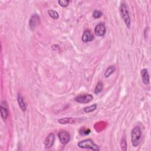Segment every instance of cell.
<instances>
[{
	"label": "cell",
	"instance_id": "cell-1",
	"mask_svg": "<svg viewBox=\"0 0 151 151\" xmlns=\"http://www.w3.org/2000/svg\"><path fill=\"white\" fill-rule=\"evenodd\" d=\"M119 10H120V13H121V17H122V19L123 20L126 26L128 28H130V24H131V21H130V16H129L128 8L126 4L125 3H122L120 6Z\"/></svg>",
	"mask_w": 151,
	"mask_h": 151
},
{
	"label": "cell",
	"instance_id": "cell-2",
	"mask_svg": "<svg viewBox=\"0 0 151 151\" xmlns=\"http://www.w3.org/2000/svg\"><path fill=\"white\" fill-rule=\"evenodd\" d=\"M142 136L141 129L139 126L135 127L131 132V142L133 146L137 147L140 142Z\"/></svg>",
	"mask_w": 151,
	"mask_h": 151
},
{
	"label": "cell",
	"instance_id": "cell-3",
	"mask_svg": "<svg viewBox=\"0 0 151 151\" xmlns=\"http://www.w3.org/2000/svg\"><path fill=\"white\" fill-rule=\"evenodd\" d=\"M78 146L83 149H89L92 150L99 151L100 150V147L94 143V142L90 139H85L82 140L78 143Z\"/></svg>",
	"mask_w": 151,
	"mask_h": 151
},
{
	"label": "cell",
	"instance_id": "cell-4",
	"mask_svg": "<svg viewBox=\"0 0 151 151\" xmlns=\"http://www.w3.org/2000/svg\"><path fill=\"white\" fill-rule=\"evenodd\" d=\"M93 99V97L90 94H84L77 96L75 98V100L80 104H88L91 102Z\"/></svg>",
	"mask_w": 151,
	"mask_h": 151
},
{
	"label": "cell",
	"instance_id": "cell-5",
	"mask_svg": "<svg viewBox=\"0 0 151 151\" xmlns=\"http://www.w3.org/2000/svg\"><path fill=\"white\" fill-rule=\"evenodd\" d=\"M106 32V29L104 23H99L94 28V33L97 37H104Z\"/></svg>",
	"mask_w": 151,
	"mask_h": 151
},
{
	"label": "cell",
	"instance_id": "cell-6",
	"mask_svg": "<svg viewBox=\"0 0 151 151\" xmlns=\"http://www.w3.org/2000/svg\"><path fill=\"white\" fill-rule=\"evenodd\" d=\"M58 136L60 142L63 145L67 144L70 140V135L69 133L66 130L60 131L58 134Z\"/></svg>",
	"mask_w": 151,
	"mask_h": 151
},
{
	"label": "cell",
	"instance_id": "cell-7",
	"mask_svg": "<svg viewBox=\"0 0 151 151\" xmlns=\"http://www.w3.org/2000/svg\"><path fill=\"white\" fill-rule=\"evenodd\" d=\"M55 135L53 133H50L44 140V146L46 149H49L51 147L55 142Z\"/></svg>",
	"mask_w": 151,
	"mask_h": 151
},
{
	"label": "cell",
	"instance_id": "cell-8",
	"mask_svg": "<svg viewBox=\"0 0 151 151\" xmlns=\"http://www.w3.org/2000/svg\"><path fill=\"white\" fill-rule=\"evenodd\" d=\"M40 18L37 14L33 15L30 21V27L32 30H34L40 24Z\"/></svg>",
	"mask_w": 151,
	"mask_h": 151
},
{
	"label": "cell",
	"instance_id": "cell-9",
	"mask_svg": "<svg viewBox=\"0 0 151 151\" xmlns=\"http://www.w3.org/2000/svg\"><path fill=\"white\" fill-rule=\"evenodd\" d=\"M82 39L84 43H88L94 40V36L89 30H86L82 35Z\"/></svg>",
	"mask_w": 151,
	"mask_h": 151
},
{
	"label": "cell",
	"instance_id": "cell-10",
	"mask_svg": "<svg viewBox=\"0 0 151 151\" xmlns=\"http://www.w3.org/2000/svg\"><path fill=\"white\" fill-rule=\"evenodd\" d=\"M17 102H18V105H19L20 109L22 110V111L26 112L27 105V104L25 101L24 97L20 94H18V95H17Z\"/></svg>",
	"mask_w": 151,
	"mask_h": 151
},
{
	"label": "cell",
	"instance_id": "cell-11",
	"mask_svg": "<svg viewBox=\"0 0 151 151\" xmlns=\"http://www.w3.org/2000/svg\"><path fill=\"white\" fill-rule=\"evenodd\" d=\"M141 77L143 81V83L145 84H148L149 83V75L146 69H143L141 70Z\"/></svg>",
	"mask_w": 151,
	"mask_h": 151
},
{
	"label": "cell",
	"instance_id": "cell-12",
	"mask_svg": "<svg viewBox=\"0 0 151 151\" xmlns=\"http://www.w3.org/2000/svg\"><path fill=\"white\" fill-rule=\"evenodd\" d=\"M58 122L62 125H67V124H74L76 123V121L73 118H63L59 119Z\"/></svg>",
	"mask_w": 151,
	"mask_h": 151
},
{
	"label": "cell",
	"instance_id": "cell-13",
	"mask_svg": "<svg viewBox=\"0 0 151 151\" xmlns=\"http://www.w3.org/2000/svg\"><path fill=\"white\" fill-rule=\"evenodd\" d=\"M1 117L3 119H7L9 115V110L7 109V106H3V105L1 106Z\"/></svg>",
	"mask_w": 151,
	"mask_h": 151
},
{
	"label": "cell",
	"instance_id": "cell-14",
	"mask_svg": "<svg viewBox=\"0 0 151 151\" xmlns=\"http://www.w3.org/2000/svg\"><path fill=\"white\" fill-rule=\"evenodd\" d=\"M48 14L54 20H57L59 18V13L53 10H48Z\"/></svg>",
	"mask_w": 151,
	"mask_h": 151
},
{
	"label": "cell",
	"instance_id": "cell-15",
	"mask_svg": "<svg viewBox=\"0 0 151 151\" xmlns=\"http://www.w3.org/2000/svg\"><path fill=\"white\" fill-rule=\"evenodd\" d=\"M115 67L113 66H110L109 67H108L106 69V70L105 73V75H104L105 77L106 78H108L115 72Z\"/></svg>",
	"mask_w": 151,
	"mask_h": 151
},
{
	"label": "cell",
	"instance_id": "cell-16",
	"mask_svg": "<svg viewBox=\"0 0 151 151\" xmlns=\"http://www.w3.org/2000/svg\"><path fill=\"white\" fill-rule=\"evenodd\" d=\"M104 89V84L102 82H100L97 83V84L96 85V87L94 89V93L96 94H98L100 93H101L102 91Z\"/></svg>",
	"mask_w": 151,
	"mask_h": 151
},
{
	"label": "cell",
	"instance_id": "cell-17",
	"mask_svg": "<svg viewBox=\"0 0 151 151\" xmlns=\"http://www.w3.org/2000/svg\"><path fill=\"white\" fill-rule=\"evenodd\" d=\"M97 108V105L96 104L94 105H93L90 106H87V107H86L84 108V111L86 112V113H90V112H92L93 111H94Z\"/></svg>",
	"mask_w": 151,
	"mask_h": 151
},
{
	"label": "cell",
	"instance_id": "cell-18",
	"mask_svg": "<svg viewBox=\"0 0 151 151\" xmlns=\"http://www.w3.org/2000/svg\"><path fill=\"white\" fill-rule=\"evenodd\" d=\"M120 146H121L122 150L125 151L127 150V142H126V139L124 138H122L121 142H120Z\"/></svg>",
	"mask_w": 151,
	"mask_h": 151
},
{
	"label": "cell",
	"instance_id": "cell-19",
	"mask_svg": "<svg viewBox=\"0 0 151 151\" xmlns=\"http://www.w3.org/2000/svg\"><path fill=\"white\" fill-rule=\"evenodd\" d=\"M103 15V13L102 11H100V10H96L93 11V17L94 18H99L100 17H101Z\"/></svg>",
	"mask_w": 151,
	"mask_h": 151
},
{
	"label": "cell",
	"instance_id": "cell-20",
	"mask_svg": "<svg viewBox=\"0 0 151 151\" xmlns=\"http://www.w3.org/2000/svg\"><path fill=\"white\" fill-rule=\"evenodd\" d=\"M58 3L61 7H66L69 6L70 1H69V0H59Z\"/></svg>",
	"mask_w": 151,
	"mask_h": 151
},
{
	"label": "cell",
	"instance_id": "cell-21",
	"mask_svg": "<svg viewBox=\"0 0 151 151\" xmlns=\"http://www.w3.org/2000/svg\"><path fill=\"white\" fill-rule=\"evenodd\" d=\"M90 130L89 129H85L84 128H82L80 129V134L82 135H87L90 133Z\"/></svg>",
	"mask_w": 151,
	"mask_h": 151
}]
</instances>
